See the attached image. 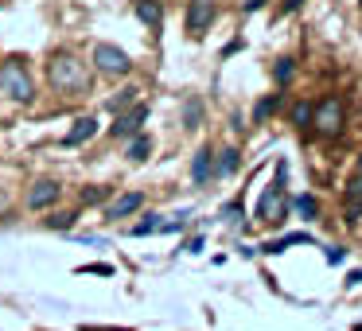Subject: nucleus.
Masks as SVG:
<instances>
[{"label":"nucleus","instance_id":"b1692460","mask_svg":"<svg viewBox=\"0 0 362 331\" xmlns=\"http://www.w3.org/2000/svg\"><path fill=\"white\" fill-rule=\"evenodd\" d=\"M218 219L226 222V226H234V230H245V207H242V199H234V203L222 207Z\"/></svg>","mask_w":362,"mask_h":331},{"label":"nucleus","instance_id":"7c9ffc66","mask_svg":"<svg viewBox=\"0 0 362 331\" xmlns=\"http://www.w3.org/2000/svg\"><path fill=\"white\" fill-rule=\"evenodd\" d=\"M327 261H331V265H343V261H346V250H343V245H331V250H327Z\"/></svg>","mask_w":362,"mask_h":331},{"label":"nucleus","instance_id":"e433bc0d","mask_svg":"<svg viewBox=\"0 0 362 331\" xmlns=\"http://www.w3.org/2000/svg\"><path fill=\"white\" fill-rule=\"evenodd\" d=\"M354 175H362V152H358V160H354Z\"/></svg>","mask_w":362,"mask_h":331},{"label":"nucleus","instance_id":"423d86ee","mask_svg":"<svg viewBox=\"0 0 362 331\" xmlns=\"http://www.w3.org/2000/svg\"><path fill=\"white\" fill-rule=\"evenodd\" d=\"M59 199H63V183H59L55 175H40V180L28 183L24 207H28V211H51Z\"/></svg>","mask_w":362,"mask_h":331},{"label":"nucleus","instance_id":"ddd939ff","mask_svg":"<svg viewBox=\"0 0 362 331\" xmlns=\"http://www.w3.org/2000/svg\"><path fill=\"white\" fill-rule=\"evenodd\" d=\"M98 129H102V125H98V117H78L71 125V133H66L59 144H63V149H82L86 141H94V137H98Z\"/></svg>","mask_w":362,"mask_h":331},{"label":"nucleus","instance_id":"4c0bfd02","mask_svg":"<svg viewBox=\"0 0 362 331\" xmlns=\"http://www.w3.org/2000/svg\"><path fill=\"white\" fill-rule=\"evenodd\" d=\"M351 331H362V323H354V327H351Z\"/></svg>","mask_w":362,"mask_h":331},{"label":"nucleus","instance_id":"412c9836","mask_svg":"<svg viewBox=\"0 0 362 331\" xmlns=\"http://www.w3.org/2000/svg\"><path fill=\"white\" fill-rule=\"evenodd\" d=\"M292 79H296V59H292V55H281V59L273 63V82H276V90H284Z\"/></svg>","mask_w":362,"mask_h":331},{"label":"nucleus","instance_id":"2f4dec72","mask_svg":"<svg viewBox=\"0 0 362 331\" xmlns=\"http://www.w3.org/2000/svg\"><path fill=\"white\" fill-rule=\"evenodd\" d=\"M4 214H12V195H8V187H0V219Z\"/></svg>","mask_w":362,"mask_h":331},{"label":"nucleus","instance_id":"1a4fd4ad","mask_svg":"<svg viewBox=\"0 0 362 331\" xmlns=\"http://www.w3.org/2000/svg\"><path fill=\"white\" fill-rule=\"evenodd\" d=\"M144 121H148V105H133L129 113H121L117 121L110 125V137L113 141H129V137H136V133H144Z\"/></svg>","mask_w":362,"mask_h":331},{"label":"nucleus","instance_id":"9d476101","mask_svg":"<svg viewBox=\"0 0 362 331\" xmlns=\"http://www.w3.org/2000/svg\"><path fill=\"white\" fill-rule=\"evenodd\" d=\"M191 183L199 191H206L214 183V149L211 144H199L195 156H191Z\"/></svg>","mask_w":362,"mask_h":331},{"label":"nucleus","instance_id":"c756f323","mask_svg":"<svg viewBox=\"0 0 362 331\" xmlns=\"http://www.w3.org/2000/svg\"><path fill=\"white\" fill-rule=\"evenodd\" d=\"M300 8H304V0H281L276 16H288V12H300Z\"/></svg>","mask_w":362,"mask_h":331},{"label":"nucleus","instance_id":"9b49d317","mask_svg":"<svg viewBox=\"0 0 362 331\" xmlns=\"http://www.w3.org/2000/svg\"><path fill=\"white\" fill-rule=\"evenodd\" d=\"M164 12H168V4L164 0H133V16L141 20L148 32H164Z\"/></svg>","mask_w":362,"mask_h":331},{"label":"nucleus","instance_id":"473e14b6","mask_svg":"<svg viewBox=\"0 0 362 331\" xmlns=\"http://www.w3.org/2000/svg\"><path fill=\"white\" fill-rule=\"evenodd\" d=\"M183 250H187V253H199V250H203V234L187 238V242H183Z\"/></svg>","mask_w":362,"mask_h":331},{"label":"nucleus","instance_id":"7ed1b4c3","mask_svg":"<svg viewBox=\"0 0 362 331\" xmlns=\"http://www.w3.org/2000/svg\"><path fill=\"white\" fill-rule=\"evenodd\" d=\"M346 121H351V113H346L343 94L331 90L320 102H312V133L320 137V141H339V137L346 133Z\"/></svg>","mask_w":362,"mask_h":331},{"label":"nucleus","instance_id":"c9c22d12","mask_svg":"<svg viewBox=\"0 0 362 331\" xmlns=\"http://www.w3.org/2000/svg\"><path fill=\"white\" fill-rule=\"evenodd\" d=\"M86 331H133V327H98V323H90Z\"/></svg>","mask_w":362,"mask_h":331},{"label":"nucleus","instance_id":"5701e85b","mask_svg":"<svg viewBox=\"0 0 362 331\" xmlns=\"http://www.w3.org/2000/svg\"><path fill=\"white\" fill-rule=\"evenodd\" d=\"M312 242V234H284V238H276V242H265L257 253H284L288 245H308Z\"/></svg>","mask_w":362,"mask_h":331},{"label":"nucleus","instance_id":"c85d7f7f","mask_svg":"<svg viewBox=\"0 0 362 331\" xmlns=\"http://www.w3.org/2000/svg\"><path fill=\"white\" fill-rule=\"evenodd\" d=\"M78 273H90V277H113V265H105V261H94V265H82Z\"/></svg>","mask_w":362,"mask_h":331},{"label":"nucleus","instance_id":"dca6fc26","mask_svg":"<svg viewBox=\"0 0 362 331\" xmlns=\"http://www.w3.org/2000/svg\"><path fill=\"white\" fill-rule=\"evenodd\" d=\"M152 149H156V141H152L148 133H136V137L125 141V160L129 164H144V160L152 156Z\"/></svg>","mask_w":362,"mask_h":331},{"label":"nucleus","instance_id":"f704fd0d","mask_svg":"<svg viewBox=\"0 0 362 331\" xmlns=\"http://www.w3.org/2000/svg\"><path fill=\"white\" fill-rule=\"evenodd\" d=\"M257 8H265V0H242V12H257Z\"/></svg>","mask_w":362,"mask_h":331},{"label":"nucleus","instance_id":"393cba45","mask_svg":"<svg viewBox=\"0 0 362 331\" xmlns=\"http://www.w3.org/2000/svg\"><path fill=\"white\" fill-rule=\"evenodd\" d=\"M292 211H296L304 222H312L315 214H320V203H315V195H296L292 199Z\"/></svg>","mask_w":362,"mask_h":331},{"label":"nucleus","instance_id":"a878e982","mask_svg":"<svg viewBox=\"0 0 362 331\" xmlns=\"http://www.w3.org/2000/svg\"><path fill=\"white\" fill-rule=\"evenodd\" d=\"M343 199H346V203H362V175H351V180H346Z\"/></svg>","mask_w":362,"mask_h":331},{"label":"nucleus","instance_id":"bb28decb","mask_svg":"<svg viewBox=\"0 0 362 331\" xmlns=\"http://www.w3.org/2000/svg\"><path fill=\"white\" fill-rule=\"evenodd\" d=\"M183 230H187V211H180L172 222H164V226H160V234H183Z\"/></svg>","mask_w":362,"mask_h":331},{"label":"nucleus","instance_id":"0eeeda50","mask_svg":"<svg viewBox=\"0 0 362 331\" xmlns=\"http://www.w3.org/2000/svg\"><path fill=\"white\" fill-rule=\"evenodd\" d=\"M214 20H218V0H191L187 16H183V28H187L191 40H203L214 28Z\"/></svg>","mask_w":362,"mask_h":331},{"label":"nucleus","instance_id":"6e6552de","mask_svg":"<svg viewBox=\"0 0 362 331\" xmlns=\"http://www.w3.org/2000/svg\"><path fill=\"white\" fill-rule=\"evenodd\" d=\"M144 191H117V195L110 199V203L102 207V219L105 222H125V219H136V214L144 211Z\"/></svg>","mask_w":362,"mask_h":331},{"label":"nucleus","instance_id":"f257e3e1","mask_svg":"<svg viewBox=\"0 0 362 331\" xmlns=\"http://www.w3.org/2000/svg\"><path fill=\"white\" fill-rule=\"evenodd\" d=\"M43 74H47L51 94H59V98H86L94 90V71L74 51H51Z\"/></svg>","mask_w":362,"mask_h":331},{"label":"nucleus","instance_id":"cd10ccee","mask_svg":"<svg viewBox=\"0 0 362 331\" xmlns=\"http://www.w3.org/2000/svg\"><path fill=\"white\" fill-rule=\"evenodd\" d=\"M273 183L288 187V160H284V156H276V160H273Z\"/></svg>","mask_w":362,"mask_h":331},{"label":"nucleus","instance_id":"4be33fe9","mask_svg":"<svg viewBox=\"0 0 362 331\" xmlns=\"http://www.w3.org/2000/svg\"><path fill=\"white\" fill-rule=\"evenodd\" d=\"M180 125L187 129V133L203 125V98H187V102H183V117H180Z\"/></svg>","mask_w":362,"mask_h":331},{"label":"nucleus","instance_id":"2eb2a0df","mask_svg":"<svg viewBox=\"0 0 362 331\" xmlns=\"http://www.w3.org/2000/svg\"><path fill=\"white\" fill-rule=\"evenodd\" d=\"M113 195H117V191H113L110 183H82L78 187V211H86V207H105Z\"/></svg>","mask_w":362,"mask_h":331},{"label":"nucleus","instance_id":"6ab92c4d","mask_svg":"<svg viewBox=\"0 0 362 331\" xmlns=\"http://www.w3.org/2000/svg\"><path fill=\"white\" fill-rule=\"evenodd\" d=\"M160 226H164V214H156V211H141V222H133V226H129V238L156 234Z\"/></svg>","mask_w":362,"mask_h":331},{"label":"nucleus","instance_id":"f3484780","mask_svg":"<svg viewBox=\"0 0 362 331\" xmlns=\"http://www.w3.org/2000/svg\"><path fill=\"white\" fill-rule=\"evenodd\" d=\"M281 105H284V90H273V94H265L257 105H253V125H265V121L273 117L276 110H281Z\"/></svg>","mask_w":362,"mask_h":331},{"label":"nucleus","instance_id":"f03ea898","mask_svg":"<svg viewBox=\"0 0 362 331\" xmlns=\"http://www.w3.org/2000/svg\"><path fill=\"white\" fill-rule=\"evenodd\" d=\"M0 94L8 98L12 105H35L40 86H35V74L24 55H8L0 63Z\"/></svg>","mask_w":362,"mask_h":331},{"label":"nucleus","instance_id":"72a5a7b5","mask_svg":"<svg viewBox=\"0 0 362 331\" xmlns=\"http://www.w3.org/2000/svg\"><path fill=\"white\" fill-rule=\"evenodd\" d=\"M354 284H362V269H351V273H346V289H354Z\"/></svg>","mask_w":362,"mask_h":331},{"label":"nucleus","instance_id":"39448f33","mask_svg":"<svg viewBox=\"0 0 362 331\" xmlns=\"http://www.w3.org/2000/svg\"><path fill=\"white\" fill-rule=\"evenodd\" d=\"M94 71L102 74V79H125V74H133V55H129L125 47H117V43H98L94 47Z\"/></svg>","mask_w":362,"mask_h":331},{"label":"nucleus","instance_id":"4468645a","mask_svg":"<svg viewBox=\"0 0 362 331\" xmlns=\"http://www.w3.org/2000/svg\"><path fill=\"white\" fill-rule=\"evenodd\" d=\"M133 105H141V86H121L113 98H105L102 110H105V113H113V117H121V113H129Z\"/></svg>","mask_w":362,"mask_h":331},{"label":"nucleus","instance_id":"f8f14e48","mask_svg":"<svg viewBox=\"0 0 362 331\" xmlns=\"http://www.w3.org/2000/svg\"><path fill=\"white\" fill-rule=\"evenodd\" d=\"M238 172H242V152L234 144H222L214 152V180H234Z\"/></svg>","mask_w":362,"mask_h":331},{"label":"nucleus","instance_id":"a211bd4d","mask_svg":"<svg viewBox=\"0 0 362 331\" xmlns=\"http://www.w3.org/2000/svg\"><path fill=\"white\" fill-rule=\"evenodd\" d=\"M288 125L296 129V133H308V129H312V102H308V98L292 102V110H288Z\"/></svg>","mask_w":362,"mask_h":331},{"label":"nucleus","instance_id":"aec40b11","mask_svg":"<svg viewBox=\"0 0 362 331\" xmlns=\"http://www.w3.org/2000/svg\"><path fill=\"white\" fill-rule=\"evenodd\" d=\"M78 219H82L78 207H74V211H51L47 219H43V226H47V230H74V226H78Z\"/></svg>","mask_w":362,"mask_h":331},{"label":"nucleus","instance_id":"20e7f679","mask_svg":"<svg viewBox=\"0 0 362 331\" xmlns=\"http://www.w3.org/2000/svg\"><path fill=\"white\" fill-rule=\"evenodd\" d=\"M288 214H292V195H288V187H281V183H265V191L257 195V207H253V219H257V226L281 230L284 222H288Z\"/></svg>","mask_w":362,"mask_h":331}]
</instances>
